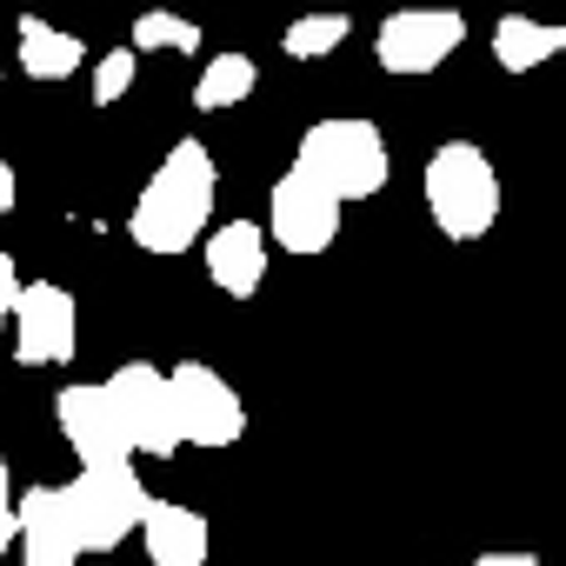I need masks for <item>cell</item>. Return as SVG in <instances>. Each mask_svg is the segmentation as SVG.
Instances as JSON below:
<instances>
[{
  "mask_svg": "<svg viewBox=\"0 0 566 566\" xmlns=\"http://www.w3.org/2000/svg\"><path fill=\"white\" fill-rule=\"evenodd\" d=\"M213 193H220V174H213V154L200 140H174L160 154V167L147 174L134 213H127V240L140 253H187L207 227H213Z\"/></svg>",
  "mask_w": 566,
  "mask_h": 566,
  "instance_id": "6da1fadb",
  "label": "cell"
},
{
  "mask_svg": "<svg viewBox=\"0 0 566 566\" xmlns=\"http://www.w3.org/2000/svg\"><path fill=\"white\" fill-rule=\"evenodd\" d=\"M200 247H207V280L220 294H233V301L260 294V280H266V227L260 220H227Z\"/></svg>",
  "mask_w": 566,
  "mask_h": 566,
  "instance_id": "7c38bea8",
  "label": "cell"
},
{
  "mask_svg": "<svg viewBox=\"0 0 566 566\" xmlns=\"http://www.w3.org/2000/svg\"><path fill=\"white\" fill-rule=\"evenodd\" d=\"M14 200H21V174L0 160V213H14Z\"/></svg>",
  "mask_w": 566,
  "mask_h": 566,
  "instance_id": "7402d4cb",
  "label": "cell"
},
{
  "mask_svg": "<svg viewBox=\"0 0 566 566\" xmlns=\"http://www.w3.org/2000/svg\"><path fill=\"white\" fill-rule=\"evenodd\" d=\"M14 539H21V520H14V473H8V460H0V559H8Z\"/></svg>",
  "mask_w": 566,
  "mask_h": 566,
  "instance_id": "ffe728a7",
  "label": "cell"
},
{
  "mask_svg": "<svg viewBox=\"0 0 566 566\" xmlns=\"http://www.w3.org/2000/svg\"><path fill=\"white\" fill-rule=\"evenodd\" d=\"M467 41V21L453 8H400L380 21L374 34V61L394 74V81H420L433 67H447V54H460Z\"/></svg>",
  "mask_w": 566,
  "mask_h": 566,
  "instance_id": "8992f818",
  "label": "cell"
},
{
  "mask_svg": "<svg viewBox=\"0 0 566 566\" xmlns=\"http://www.w3.org/2000/svg\"><path fill=\"white\" fill-rule=\"evenodd\" d=\"M266 240L301 253V260L327 253L340 240V200L327 187H314L301 167H287V174L273 180V200H266Z\"/></svg>",
  "mask_w": 566,
  "mask_h": 566,
  "instance_id": "9c48e42d",
  "label": "cell"
},
{
  "mask_svg": "<svg viewBox=\"0 0 566 566\" xmlns=\"http://www.w3.org/2000/svg\"><path fill=\"white\" fill-rule=\"evenodd\" d=\"M347 34H354L347 14H301V21L280 28V48H287V61H321V54L347 48Z\"/></svg>",
  "mask_w": 566,
  "mask_h": 566,
  "instance_id": "ac0fdd59",
  "label": "cell"
},
{
  "mask_svg": "<svg viewBox=\"0 0 566 566\" xmlns=\"http://www.w3.org/2000/svg\"><path fill=\"white\" fill-rule=\"evenodd\" d=\"M420 193H427V213L447 240H480L500 220V174L473 140L433 147L427 174H420Z\"/></svg>",
  "mask_w": 566,
  "mask_h": 566,
  "instance_id": "3957f363",
  "label": "cell"
},
{
  "mask_svg": "<svg viewBox=\"0 0 566 566\" xmlns=\"http://www.w3.org/2000/svg\"><path fill=\"white\" fill-rule=\"evenodd\" d=\"M21 287H28V280H21V266H14L8 253H0V327H14V307H21Z\"/></svg>",
  "mask_w": 566,
  "mask_h": 566,
  "instance_id": "44dd1931",
  "label": "cell"
},
{
  "mask_svg": "<svg viewBox=\"0 0 566 566\" xmlns=\"http://www.w3.org/2000/svg\"><path fill=\"white\" fill-rule=\"evenodd\" d=\"M174 387V420H180V447H233L247 433V400L233 394V380L207 360H180L167 374Z\"/></svg>",
  "mask_w": 566,
  "mask_h": 566,
  "instance_id": "5b68a950",
  "label": "cell"
},
{
  "mask_svg": "<svg viewBox=\"0 0 566 566\" xmlns=\"http://www.w3.org/2000/svg\"><path fill=\"white\" fill-rule=\"evenodd\" d=\"M553 54H566V28L533 21V14H500L493 21V61H500V74H533Z\"/></svg>",
  "mask_w": 566,
  "mask_h": 566,
  "instance_id": "5bb4252c",
  "label": "cell"
},
{
  "mask_svg": "<svg viewBox=\"0 0 566 566\" xmlns=\"http://www.w3.org/2000/svg\"><path fill=\"white\" fill-rule=\"evenodd\" d=\"M14 360L21 367H67L81 354V307L61 280H28L14 307Z\"/></svg>",
  "mask_w": 566,
  "mask_h": 566,
  "instance_id": "ba28073f",
  "label": "cell"
},
{
  "mask_svg": "<svg viewBox=\"0 0 566 566\" xmlns=\"http://www.w3.org/2000/svg\"><path fill=\"white\" fill-rule=\"evenodd\" d=\"M294 167L347 207V200H374L387 187V167L394 160H387V140H380V127L367 114H334V120H314L301 134Z\"/></svg>",
  "mask_w": 566,
  "mask_h": 566,
  "instance_id": "7a4b0ae2",
  "label": "cell"
},
{
  "mask_svg": "<svg viewBox=\"0 0 566 566\" xmlns=\"http://www.w3.org/2000/svg\"><path fill=\"white\" fill-rule=\"evenodd\" d=\"M127 48H134V54H193V48H200V28H193L187 14L147 8V14H134V28H127Z\"/></svg>",
  "mask_w": 566,
  "mask_h": 566,
  "instance_id": "e0dca14e",
  "label": "cell"
},
{
  "mask_svg": "<svg viewBox=\"0 0 566 566\" xmlns=\"http://www.w3.org/2000/svg\"><path fill=\"white\" fill-rule=\"evenodd\" d=\"M134 81H140V54H134V48H107V54L94 61V107H114Z\"/></svg>",
  "mask_w": 566,
  "mask_h": 566,
  "instance_id": "d6986e66",
  "label": "cell"
},
{
  "mask_svg": "<svg viewBox=\"0 0 566 566\" xmlns=\"http://www.w3.org/2000/svg\"><path fill=\"white\" fill-rule=\"evenodd\" d=\"M14 520H21V566H81V533H74V506L67 486H21L14 493Z\"/></svg>",
  "mask_w": 566,
  "mask_h": 566,
  "instance_id": "8fae6325",
  "label": "cell"
},
{
  "mask_svg": "<svg viewBox=\"0 0 566 566\" xmlns=\"http://www.w3.org/2000/svg\"><path fill=\"white\" fill-rule=\"evenodd\" d=\"M67 506H74V533L87 553H114L127 533H140L154 493L140 486L134 467H81L67 480Z\"/></svg>",
  "mask_w": 566,
  "mask_h": 566,
  "instance_id": "277c9868",
  "label": "cell"
},
{
  "mask_svg": "<svg viewBox=\"0 0 566 566\" xmlns=\"http://www.w3.org/2000/svg\"><path fill=\"white\" fill-rule=\"evenodd\" d=\"M260 87V67H253V54H213L207 67H200V81H193V107L200 114H227V107H240L247 94Z\"/></svg>",
  "mask_w": 566,
  "mask_h": 566,
  "instance_id": "2e32d148",
  "label": "cell"
},
{
  "mask_svg": "<svg viewBox=\"0 0 566 566\" xmlns=\"http://www.w3.org/2000/svg\"><path fill=\"white\" fill-rule=\"evenodd\" d=\"M140 546H147L154 566H207L213 526H207V513H193L180 500H154L147 520H140Z\"/></svg>",
  "mask_w": 566,
  "mask_h": 566,
  "instance_id": "4fadbf2b",
  "label": "cell"
},
{
  "mask_svg": "<svg viewBox=\"0 0 566 566\" xmlns=\"http://www.w3.org/2000/svg\"><path fill=\"white\" fill-rule=\"evenodd\" d=\"M14 34H21V74H28V81H67V74H81V61H87L81 34L48 28L41 14H21Z\"/></svg>",
  "mask_w": 566,
  "mask_h": 566,
  "instance_id": "9a60e30c",
  "label": "cell"
},
{
  "mask_svg": "<svg viewBox=\"0 0 566 566\" xmlns=\"http://www.w3.org/2000/svg\"><path fill=\"white\" fill-rule=\"evenodd\" d=\"M107 400L134 440V453H154V460H174L180 453V420H174V387L154 360H127L107 374Z\"/></svg>",
  "mask_w": 566,
  "mask_h": 566,
  "instance_id": "52a82bcc",
  "label": "cell"
},
{
  "mask_svg": "<svg viewBox=\"0 0 566 566\" xmlns=\"http://www.w3.org/2000/svg\"><path fill=\"white\" fill-rule=\"evenodd\" d=\"M54 427L81 453V467H134V440L107 400V380H74L54 394Z\"/></svg>",
  "mask_w": 566,
  "mask_h": 566,
  "instance_id": "30bf717a",
  "label": "cell"
},
{
  "mask_svg": "<svg viewBox=\"0 0 566 566\" xmlns=\"http://www.w3.org/2000/svg\"><path fill=\"white\" fill-rule=\"evenodd\" d=\"M460 566H539L533 553H480V559H460Z\"/></svg>",
  "mask_w": 566,
  "mask_h": 566,
  "instance_id": "603a6c76",
  "label": "cell"
}]
</instances>
